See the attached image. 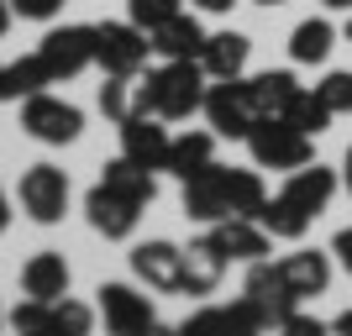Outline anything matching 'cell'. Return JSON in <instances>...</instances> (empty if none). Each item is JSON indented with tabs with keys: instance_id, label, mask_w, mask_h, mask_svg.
<instances>
[{
	"instance_id": "1",
	"label": "cell",
	"mask_w": 352,
	"mask_h": 336,
	"mask_svg": "<svg viewBox=\"0 0 352 336\" xmlns=\"http://www.w3.org/2000/svg\"><path fill=\"white\" fill-rule=\"evenodd\" d=\"M206 69L200 58H179L163 69L132 79V116H158V121H190L206 105Z\"/></svg>"
},
{
	"instance_id": "2",
	"label": "cell",
	"mask_w": 352,
	"mask_h": 336,
	"mask_svg": "<svg viewBox=\"0 0 352 336\" xmlns=\"http://www.w3.org/2000/svg\"><path fill=\"white\" fill-rule=\"evenodd\" d=\"M248 153H252V168H274V174H294L316 158V137L294 132L289 121L268 116L248 132Z\"/></svg>"
},
{
	"instance_id": "3",
	"label": "cell",
	"mask_w": 352,
	"mask_h": 336,
	"mask_svg": "<svg viewBox=\"0 0 352 336\" xmlns=\"http://www.w3.org/2000/svg\"><path fill=\"white\" fill-rule=\"evenodd\" d=\"M21 132L37 137V142H47V147L79 142V132H85V111L43 89V95H27V100H21Z\"/></svg>"
},
{
	"instance_id": "4",
	"label": "cell",
	"mask_w": 352,
	"mask_h": 336,
	"mask_svg": "<svg viewBox=\"0 0 352 336\" xmlns=\"http://www.w3.org/2000/svg\"><path fill=\"white\" fill-rule=\"evenodd\" d=\"M147 53H153V43H147V32L132 27V21H100V27H95V63H100L105 74L137 79Z\"/></svg>"
},
{
	"instance_id": "5",
	"label": "cell",
	"mask_w": 352,
	"mask_h": 336,
	"mask_svg": "<svg viewBox=\"0 0 352 336\" xmlns=\"http://www.w3.org/2000/svg\"><path fill=\"white\" fill-rule=\"evenodd\" d=\"M16 200L37 226H58L63 210H69V174L53 168V163H32L21 184H16Z\"/></svg>"
},
{
	"instance_id": "6",
	"label": "cell",
	"mask_w": 352,
	"mask_h": 336,
	"mask_svg": "<svg viewBox=\"0 0 352 336\" xmlns=\"http://www.w3.org/2000/svg\"><path fill=\"white\" fill-rule=\"evenodd\" d=\"M200 111H206L210 132H216V137H232V142H248V132L258 126L242 79H210V85H206V105H200Z\"/></svg>"
},
{
	"instance_id": "7",
	"label": "cell",
	"mask_w": 352,
	"mask_h": 336,
	"mask_svg": "<svg viewBox=\"0 0 352 336\" xmlns=\"http://www.w3.org/2000/svg\"><path fill=\"white\" fill-rule=\"evenodd\" d=\"M242 300H248V305L268 321V331H274L284 315H294V310H300V294L284 284V273H279V263H274V258H263V263H248V278H242Z\"/></svg>"
},
{
	"instance_id": "8",
	"label": "cell",
	"mask_w": 352,
	"mask_h": 336,
	"mask_svg": "<svg viewBox=\"0 0 352 336\" xmlns=\"http://www.w3.org/2000/svg\"><path fill=\"white\" fill-rule=\"evenodd\" d=\"M95 294H100L95 310H100V321H105V336H137L158 321L153 315V294H142L137 284H100Z\"/></svg>"
},
{
	"instance_id": "9",
	"label": "cell",
	"mask_w": 352,
	"mask_h": 336,
	"mask_svg": "<svg viewBox=\"0 0 352 336\" xmlns=\"http://www.w3.org/2000/svg\"><path fill=\"white\" fill-rule=\"evenodd\" d=\"M37 53H43L47 74H53V85L79 79V74L95 63V27H53L43 43H37Z\"/></svg>"
},
{
	"instance_id": "10",
	"label": "cell",
	"mask_w": 352,
	"mask_h": 336,
	"mask_svg": "<svg viewBox=\"0 0 352 336\" xmlns=\"http://www.w3.org/2000/svg\"><path fill=\"white\" fill-rule=\"evenodd\" d=\"M132 273H137V284H147L153 294H184V247L163 242V236L137 242L132 247Z\"/></svg>"
},
{
	"instance_id": "11",
	"label": "cell",
	"mask_w": 352,
	"mask_h": 336,
	"mask_svg": "<svg viewBox=\"0 0 352 336\" xmlns=\"http://www.w3.org/2000/svg\"><path fill=\"white\" fill-rule=\"evenodd\" d=\"M168 126L158 116H126L121 121V158H132L147 174H168Z\"/></svg>"
},
{
	"instance_id": "12",
	"label": "cell",
	"mask_w": 352,
	"mask_h": 336,
	"mask_svg": "<svg viewBox=\"0 0 352 336\" xmlns=\"http://www.w3.org/2000/svg\"><path fill=\"white\" fill-rule=\"evenodd\" d=\"M184 216L190 221H206V226H216V221L232 216V190H226V163H206L200 174L184 179Z\"/></svg>"
},
{
	"instance_id": "13",
	"label": "cell",
	"mask_w": 352,
	"mask_h": 336,
	"mask_svg": "<svg viewBox=\"0 0 352 336\" xmlns=\"http://www.w3.org/2000/svg\"><path fill=\"white\" fill-rule=\"evenodd\" d=\"M85 216L105 242H126V236L137 232V221H142V205L116 194V190H105V184H95V190L85 194Z\"/></svg>"
},
{
	"instance_id": "14",
	"label": "cell",
	"mask_w": 352,
	"mask_h": 336,
	"mask_svg": "<svg viewBox=\"0 0 352 336\" xmlns=\"http://www.w3.org/2000/svg\"><path fill=\"white\" fill-rule=\"evenodd\" d=\"M206 37H210V32L200 27V16H195V11H174L168 21H158V27L147 32V43H153V53H158L163 63L200 58V53H206Z\"/></svg>"
},
{
	"instance_id": "15",
	"label": "cell",
	"mask_w": 352,
	"mask_h": 336,
	"mask_svg": "<svg viewBox=\"0 0 352 336\" xmlns=\"http://www.w3.org/2000/svg\"><path fill=\"white\" fill-rule=\"evenodd\" d=\"M210 242L226 252V263H263L268 252H274V236L258 226L252 216H226L210 226Z\"/></svg>"
},
{
	"instance_id": "16",
	"label": "cell",
	"mask_w": 352,
	"mask_h": 336,
	"mask_svg": "<svg viewBox=\"0 0 352 336\" xmlns=\"http://www.w3.org/2000/svg\"><path fill=\"white\" fill-rule=\"evenodd\" d=\"M342 190V174L337 168H326V163H316L310 158L305 168H294V174H284V190L279 194H289L305 216H321L326 205H331V194Z\"/></svg>"
},
{
	"instance_id": "17",
	"label": "cell",
	"mask_w": 352,
	"mask_h": 336,
	"mask_svg": "<svg viewBox=\"0 0 352 336\" xmlns=\"http://www.w3.org/2000/svg\"><path fill=\"white\" fill-rule=\"evenodd\" d=\"M279 273L300 300H321L331 289V252L321 247H300V252H284L279 258Z\"/></svg>"
},
{
	"instance_id": "18",
	"label": "cell",
	"mask_w": 352,
	"mask_h": 336,
	"mask_svg": "<svg viewBox=\"0 0 352 336\" xmlns=\"http://www.w3.org/2000/svg\"><path fill=\"white\" fill-rule=\"evenodd\" d=\"M248 58H252V37L226 27V32H210L206 37L200 69H206V79H242V74H248Z\"/></svg>"
},
{
	"instance_id": "19",
	"label": "cell",
	"mask_w": 352,
	"mask_h": 336,
	"mask_svg": "<svg viewBox=\"0 0 352 336\" xmlns=\"http://www.w3.org/2000/svg\"><path fill=\"white\" fill-rule=\"evenodd\" d=\"M242 89H248L252 116H258V121H268V116H279L284 105L294 100L300 79H294L289 69H263V74H242Z\"/></svg>"
},
{
	"instance_id": "20",
	"label": "cell",
	"mask_w": 352,
	"mask_h": 336,
	"mask_svg": "<svg viewBox=\"0 0 352 336\" xmlns=\"http://www.w3.org/2000/svg\"><path fill=\"white\" fill-rule=\"evenodd\" d=\"M221 278H226V252L206 236H195L190 247H184V294H216Z\"/></svg>"
},
{
	"instance_id": "21",
	"label": "cell",
	"mask_w": 352,
	"mask_h": 336,
	"mask_svg": "<svg viewBox=\"0 0 352 336\" xmlns=\"http://www.w3.org/2000/svg\"><path fill=\"white\" fill-rule=\"evenodd\" d=\"M21 294L32 300H63L69 294V263H63V252H32L27 268H21Z\"/></svg>"
},
{
	"instance_id": "22",
	"label": "cell",
	"mask_w": 352,
	"mask_h": 336,
	"mask_svg": "<svg viewBox=\"0 0 352 336\" xmlns=\"http://www.w3.org/2000/svg\"><path fill=\"white\" fill-rule=\"evenodd\" d=\"M252 221H258L274 242H305V232H310V221H316V216H305L289 194H268V200L258 205V216H252Z\"/></svg>"
},
{
	"instance_id": "23",
	"label": "cell",
	"mask_w": 352,
	"mask_h": 336,
	"mask_svg": "<svg viewBox=\"0 0 352 336\" xmlns=\"http://www.w3.org/2000/svg\"><path fill=\"white\" fill-rule=\"evenodd\" d=\"M206 163H216V132H200V126H190V132H179L174 142H168V174L184 184L190 174H200Z\"/></svg>"
},
{
	"instance_id": "24",
	"label": "cell",
	"mask_w": 352,
	"mask_h": 336,
	"mask_svg": "<svg viewBox=\"0 0 352 336\" xmlns=\"http://www.w3.org/2000/svg\"><path fill=\"white\" fill-rule=\"evenodd\" d=\"M331 47H337V27H331L326 16H305V21L289 32V58L305 63V69L326 63V58H331Z\"/></svg>"
},
{
	"instance_id": "25",
	"label": "cell",
	"mask_w": 352,
	"mask_h": 336,
	"mask_svg": "<svg viewBox=\"0 0 352 336\" xmlns=\"http://www.w3.org/2000/svg\"><path fill=\"white\" fill-rule=\"evenodd\" d=\"M100 184H105V190H116V194H126V200H137L142 210L158 200V174L137 168L132 158H111V163H105V174H100Z\"/></svg>"
},
{
	"instance_id": "26",
	"label": "cell",
	"mask_w": 352,
	"mask_h": 336,
	"mask_svg": "<svg viewBox=\"0 0 352 336\" xmlns=\"http://www.w3.org/2000/svg\"><path fill=\"white\" fill-rule=\"evenodd\" d=\"M279 121H289L294 132H305V137H321V132H326V126H331L337 116L326 111V100L316 95V89H305V85H300V89H294V100L279 111Z\"/></svg>"
},
{
	"instance_id": "27",
	"label": "cell",
	"mask_w": 352,
	"mask_h": 336,
	"mask_svg": "<svg viewBox=\"0 0 352 336\" xmlns=\"http://www.w3.org/2000/svg\"><path fill=\"white\" fill-rule=\"evenodd\" d=\"M6 85H11V100H27V95H43L53 85V74H47L43 53H27V58L6 63Z\"/></svg>"
},
{
	"instance_id": "28",
	"label": "cell",
	"mask_w": 352,
	"mask_h": 336,
	"mask_svg": "<svg viewBox=\"0 0 352 336\" xmlns=\"http://www.w3.org/2000/svg\"><path fill=\"white\" fill-rule=\"evenodd\" d=\"M226 190H232V216H258V205L268 200L258 168H226Z\"/></svg>"
},
{
	"instance_id": "29",
	"label": "cell",
	"mask_w": 352,
	"mask_h": 336,
	"mask_svg": "<svg viewBox=\"0 0 352 336\" xmlns=\"http://www.w3.org/2000/svg\"><path fill=\"white\" fill-rule=\"evenodd\" d=\"M95 315H100V310H89L85 300L63 294V300H53V321H47V331H53V336H89V331H95Z\"/></svg>"
},
{
	"instance_id": "30",
	"label": "cell",
	"mask_w": 352,
	"mask_h": 336,
	"mask_svg": "<svg viewBox=\"0 0 352 336\" xmlns=\"http://www.w3.org/2000/svg\"><path fill=\"white\" fill-rule=\"evenodd\" d=\"M47 321H53V305H47V300H32V294L11 310V315H6V326H11L16 336H37V331H47Z\"/></svg>"
},
{
	"instance_id": "31",
	"label": "cell",
	"mask_w": 352,
	"mask_h": 336,
	"mask_svg": "<svg viewBox=\"0 0 352 336\" xmlns=\"http://www.w3.org/2000/svg\"><path fill=\"white\" fill-rule=\"evenodd\" d=\"M316 95L326 100L331 116H352V69H331L321 85H316Z\"/></svg>"
},
{
	"instance_id": "32",
	"label": "cell",
	"mask_w": 352,
	"mask_h": 336,
	"mask_svg": "<svg viewBox=\"0 0 352 336\" xmlns=\"http://www.w3.org/2000/svg\"><path fill=\"white\" fill-rule=\"evenodd\" d=\"M221 321H226V336H268V321L248 300H232V305H221Z\"/></svg>"
},
{
	"instance_id": "33",
	"label": "cell",
	"mask_w": 352,
	"mask_h": 336,
	"mask_svg": "<svg viewBox=\"0 0 352 336\" xmlns=\"http://www.w3.org/2000/svg\"><path fill=\"white\" fill-rule=\"evenodd\" d=\"M100 111H105V121H116V126L132 116V79L105 74V85H100Z\"/></svg>"
},
{
	"instance_id": "34",
	"label": "cell",
	"mask_w": 352,
	"mask_h": 336,
	"mask_svg": "<svg viewBox=\"0 0 352 336\" xmlns=\"http://www.w3.org/2000/svg\"><path fill=\"white\" fill-rule=\"evenodd\" d=\"M174 11H184V0H126V21L142 32H153L158 21H168Z\"/></svg>"
},
{
	"instance_id": "35",
	"label": "cell",
	"mask_w": 352,
	"mask_h": 336,
	"mask_svg": "<svg viewBox=\"0 0 352 336\" xmlns=\"http://www.w3.org/2000/svg\"><path fill=\"white\" fill-rule=\"evenodd\" d=\"M179 336H226V321H221V305H200L190 321H179Z\"/></svg>"
},
{
	"instance_id": "36",
	"label": "cell",
	"mask_w": 352,
	"mask_h": 336,
	"mask_svg": "<svg viewBox=\"0 0 352 336\" xmlns=\"http://www.w3.org/2000/svg\"><path fill=\"white\" fill-rule=\"evenodd\" d=\"M268 336H331V326L316 321V315H300V310H294V315H284V321L274 326Z\"/></svg>"
},
{
	"instance_id": "37",
	"label": "cell",
	"mask_w": 352,
	"mask_h": 336,
	"mask_svg": "<svg viewBox=\"0 0 352 336\" xmlns=\"http://www.w3.org/2000/svg\"><path fill=\"white\" fill-rule=\"evenodd\" d=\"M63 5H69V0H11V11L21 16V21H53Z\"/></svg>"
},
{
	"instance_id": "38",
	"label": "cell",
	"mask_w": 352,
	"mask_h": 336,
	"mask_svg": "<svg viewBox=\"0 0 352 336\" xmlns=\"http://www.w3.org/2000/svg\"><path fill=\"white\" fill-rule=\"evenodd\" d=\"M331 263H337L342 273L352 278V226H342V232L331 236Z\"/></svg>"
},
{
	"instance_id": "39",
	"label": "cell",
	"mask_w": 352,
	"mask_h": 336,
	"mask_svg": "<svg viewBox=\"0 0 352 336\" xmlns=\"http://www.w3.org/2000/svg\"><path fill=\"white\" fill-rule=\"evenodd\" d=\"M190 5H195V11H206V16H226L236 0H190Z\"/></svg>"
},
{
	"instance_id": "40",
	"label": "cell",
	"mask_w": 352,
	"mask_h": 336,
	"mask_svg": "<svg viewBox=\"0 0 352 336\" xmlns=\"http://www.w3.org/2000/svg\"><path fill=\"white\" fill-rule=\"evenodd\" d=\"M11 216H16V210H11V194H6V184H0V236L11 232Z\"/></svg>"
},
{
	"instance_id": "41",
	"label": "cell",
	"mask_w": 352,
	"mask_h": 336,
	"mask_svg": "<svg viewBox=\"0 0 352 336\" xmlns=\"http://www.w3.org/2000/svg\"><path fill=\"white\" fill-rule=\"evenodd\" d=\"M337 174H342V190L352 194V147H347V153H342V168H337Z\"/></svg>"
},
{
	"instance_id": "42",
	"label": "cell",
	"mask_w": 352,
	"mask_h": 336,
	"mask_svg": "<svg viewBox=\"0 0 352 336\" xmlns=\"http://www.w3.org/2000/svg\"><path fill=\"white\" fill-rule=\"evenodd\" d=\"M331 336H352V310H342L337 321H331Z\"/></svg>"
},
{
	"instance_id": "43",
	"label": "cell",
	"mask_w": 352,
	"mask_h": 336,
	"mask_svg": "<svg viewBox=\"0 0 352 336\" xmlns=\"http://www.w3.org/2000/svg\"><path fill=\"white\" fill-rule=\"evenodd\" d=\"M137 336H179V326H158V321H153L147 331H137Z\"/></svg>"
},
{
	"instance_id": "44",
	"label": "cell",
	"mask_w": 352,
	"mask_h": 336,
	"mask_svg": "<svg viewBox=\"0 0 352 336\" xmlns=\"http://www.w3.org/2000/svg\"><path fill=\"white\" fill-rule=\"evenodd\" d=\"M11 16H16V11H11V0H0V37L11 32Z\"/></svg>"
},
{
	"instance_id": "45",
	"label": "cell",
	"mask_w": 352,
	"mask_h": 336,
	"mask_svg": "<svg viewBox=\"0 0 352 336\" xmlns=\"http://www.w3.org/2000/svg\"><path fill=\"white\" fill-rule=\"evenodd\" d=\"M326 11H352V0H321Z\"/></svg>"
},
{
	"instance_id": "46",
	"label": "cell",
	"mask_w": 352,
	"mask_h": 336,
	"mask_svg": "<svg viewBox=\"0 0 352 336\" xmlns=\"http://www.w3.org/2000/svg\"><path fill=\"white\" fill-rule=\"evenodd\" d=\"M0 100H11V85H6V63H0Z\"/></svg>"
},
{
	"instance_id": "47",
	"label": "cell",
	"mask_w": 352,
	"mask_h": 336,
	"mask_svg": "<svg viewBox=\"0 0 352 336\" xmlns=\"http://www.w3.org/2000/svg\"><path fill=\"white\" fill-rule=\"evenodd\" d=\"M342 37H347V43H352V16H347V27H342Z\"/></svg>"
},
{
	"instance_id": "48",
	"label": "cell",
	"mask_w": 352,
	"mask_h": 336,
	"mask_svg": "<svg viewBox=\"0 0 352 336\" xmlns=\"http://www.w3.org/2000/svg\"><path fill=\"white\" fill-rule=\"evenodd\" d=\"M252 5H284V0H252Z\"/></svg>"
},
{
	"instance_id": "49",
	"label": "cell",
	"mask_w": 352,
	"mask_h": 336,
	"mask_svg": "<svg viewBox=\"0 0 352 336\" xmlns=\"http://www.w3.org/2000/svg\"><path fill=\"white\" fill-rule=\"evenodd\" d=\"M0 326H6V310H0Z\"/></svg>"
},
{
	"instance_id": "50",
	"label": "cell",
	"mask_w": 352,
	"mask_h": 336,
	"mask_svg": "<svg viewBox=\"0 0 352 336\" xmlns=\"http://www.w3.org/2000/svg\"><path fill=\"white\" fill-rule=\"evenodd\" d=\"M37 336H53V331H37Z\"/></svg>"
}]
</instances>
